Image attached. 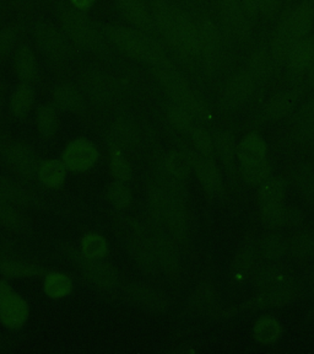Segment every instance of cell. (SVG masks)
<instances>
[{
    "mask_svg": "<svg viewBox=\"0 0 314 354\" xmlns=\"http://www.w3.org/2000/svg\"><path fill=\"white\" fill-rule=\"evenodd\" d=\"M104 32L118 48L133 58L160 69H175L160 42L154 36L137 28L118 25L104 26Z\"/></svg>",
    "mask_w": 314,
    "mask_h": 354,
    "instance_id": "cell-1",
    "label": "cell"
},
{
    "mask_svg": "<svg viewBox=\"0 0 314 354\" xmlns=\"http://www.w3.org/2000/svg\"><path fill=\"white\" fill-rule=\"evenodd\" d=\"M149 199L156 216L165 223L170 232L177 238H184L187 234V212L182 189L176 188L175 183H172V188H151Z\"/></svg>",
    "mask_w": 314,
    "mask_h": 354,
    "instance_id": "cell-2",
    "label": "cell"
},
{
    "mask_svg": "<svg viewBox=\"0 0 314 354\" xmlns=\"http://www.w3.org/2000/svg\"><path fill=\"white\" fill-rule=\"evenodd\" d=\"M61 24L66 37L79 46L95 52L106 50L104 36L92 26L83 11L66 9L61 12Z\"/></svg>",
    "mask_w": 314,
    "mask_h": 354,
    "instance_id": "cell-3",
    "label": "cell"
},
{
    "mask_svg": "<svg viewBox=\"0 0 314 354\" xmlns=\"http://www.w3.org/2000/svg\"><path fill=\"white\" fill-rule=\"evenodd\" d=\"M156 77L166 91L170 94L175 104L182 106L189 113L199 120L208 117V111L198 96L194 94L183 79L175 69H160L156 71Z\"/></svg>",
    "mask_w": 314,
    "mask_h": 354,
    "instance_id": "cell-4",
    "label": "cell"
},
{
    "mask_svg": "<svg viewBox=\"0 0 314 354\" xmlns=\"http://www.w3.org/2000/svg\"><path fill=\"white\" fill-rule=\"evenodd\" d=\"M33 37L44 55L55 62H64L72 53V47L64 31L53 24L39 21L33 26Z\"/></svg>",
    "mask_w": 314,
    "mask_h": 354,
    "instance_id": "cell-5",
    "label": "cell"
},
{
    "mask_svg": "<svg viewBox=\"0 0 314 354\" xmlns=\"http://www.w3.org/2000/svg\"><path fill=\"white\" fill-rule=\"evenodd\" d=\"M151 12L157 31L164 36L166 42L183 57L182 44L177 28L176 8L168 0H151Z\"/></svg>",
    "mask_w": 314,
    "mask_h": 354,
    "instance_id": "cell-6",
    "label": "cell"
},
{
    "mask_svg": "<svg viewBox=\"0 0 314 354\" xmlns=\"http://www.w3.org/2000/svg\"><path fill=\"white\" fill-rule=\"evenodd\" d=\"M77 256L75 262L79 270L94 287L102 290H113L118 287L119 276L115 267L101 260L86 259L81 252H77Z\"/></svg>",
    "mask_w": 314,
    "mask_h": 354,
    "instance_id": "cell-7",
    "label": "cell"
},
{
    "mask_svg": "<svg viewBox=\"0 0 314 354\" xmlns=\"http://www.w3.org/2000/svg\"><path fill=\"white\" fill-rule=\"evenodd\" d=\"M66 169L75 172L88 171L99 159L97 147L85 138H77L68 144L61 155Z\"/></svg>",
    "mask_w": 314,
    "mask_h": 354,
    "instance_id": "cell-8",
    "label": "cell"
},
{
    "mask_svg": "<svg viewBox=\"0 0 314 354\" xmlns=\"http://www.w3.org/2000/svg\"><path fill=\"white\" fill-rule=\"evenodd\" d=\"M298 294H300L298 286L293 282L286 281V282L276 284L275 287L271 288V289L262 290V293L248 300L244 304V308L247 310H252V311H257V310L284 306V305L293 303V300L297 298Z\"/></svg>",
    "mask_w": 314,
    "mask_h": 354,
    "instance_id": "cell-9",
    "label": "cell"
},
{
    "mask_svg": "<svg viewBox=\"0 0 314 354\" xmlns=\"http://www.w3.org/2000/svg\"><path fill=\"white\" fill-rule=\"evenodd\" d=\"M1 158L10 170L23 177L33 176L39 170L37 155L28 144H6L1 149Z\"/></svg>",
    "mask_w": 314,
    "mask_h": 354,
    "instance_id": "cell-10",
    "label": "cell"
},
{
    "mask_svg": "<svg viewBox=\"0 0 314 354\" xmlns=\"http://www.w3.org/2000/svg\"><path fill=\"white\" fill-rule=\"evenodd\" d=\"M202 55L210 73L217 72L220 64L221 39L219 30L213 22L204 19L199 25Z\"/></svg>",
    "mask_w": 314,
    "mask_h": 354,
    "instance_id": "cell-11",
    "label": "cell"
},
{
    "mask_svg": "<svg viewBox=\"0 0 314 354\" xmlns=\"http://www.w3.org/2000/svg\"><path fill=\"white\" fill-rule=\"evenodd\" d=\"M128 298L132 300L133 304L141 309L149 311L151 314H165L168 309V303L165 297L157 292L154 288L149 287L141 283H134L128 287Z\"/></svg>",
    "mask_w": 314,
    "mask_h": 354,
    "instance_id": "cell-12",
    "label": "cell"
},
{
    "mask_svg": "<svg viewBox=\"0 0 314 354\" xmlns=\"http://www.w3.org/2000/svg\"><path fill=\"white\" fill-rule=\"evenodd\" d=\"M30 316L28 301L19 294L12 293L0 303V324L9 330L25 326Z\"/></svg>",
    "mask_w": 314,
    "mask_h": 354,
    "instance_id": "cell-13",
    "label": "cell"
},
{
    "mask_svg": "<svg viewBox=\"0 0 314 354\" xmlns=\"http://www.w3.org/2000/svg\"><path fill=\"white\" fill-rule=\"evenodd\" d=\"M123 15L132 22L134 28L143 32L154 36L157 31L155 25L153 12L150 11L144 0H117Z\"/></svg>",
    "mask_w": 314,
    "mask_h": 354,
    "instance_id": "cell-14",
    "label": "cell"
},
{
    "mask_svg": "<svg viewBox=\"0 0 314 354\" xmlns=\"http://www.w3.org/2000/svg\"><path fill=\"white\" fill-rule=\"evenodd\" d=\"M0 199L17 207H25V208H32L39 205V196L30 188L12 178L1 176V175H0Z\"/></svg>",
    "mask_w": 314,
    "mask_h": 354,
    "instance_id": "cell-15",
    "label": "cell"
},
{
    "mask_svg": "<svg viewBox=\"0 0 314 354\" xmlns=\"http://www.w3.org/2000/svg\"><path fill=\"white\" fill-rule=\"evenodd\" d=\"M176 21L179 39L182 44L183 58L194 59L202 55V44H200V33L199 28L194 26L193 22L189 17L183 14L182 11L176 8Z\"/></svg>",
    "mask_w": 314,
    "mask_h": 354,
    "instance_id": "cell-16",
    "label": "cell"
},
{
    "mask_svg": "<svg viewBox=\"0 0 314 354\" xmlns=\"http://www.w3.org/2000/svg\"><path fill=\"white\" fill-rule=\"evenodd\" d=\"M39 272V266L19 257H12L9 251L4 250L0 259V273H3L4 276L11 278H28L37 276Z\"/></svg>",
    "mask_w": 314,
    "mask_h": 354,
    "instance_id": "cell-17",
    "label": "cell"
},
{
    "mask_svg": "<svg viewBox=\"0 0 314 354\" xmlns=\"http://www.w3.org/2000/svg\"><path fill=\"white\" fill-rule=\"evenodd\" d=\"M0 225L17 234H28L31 232V221L17 205L8 203L0 199Z\"/></svg>",
    "mask_w": 314,
    "mask_h": 354,
    "instance_id": "cell-18",
    "label": "cell"
},
{
    "mask_svg": "<svg viewBox=\"0 0 314 354\" xmlns=\"http://www.w3.org/2000/svg\"><path fill=\"white\" fill-rule=\"evenodd\" d=\"M190 306L199 314L216 315L220 308L217 305V293L214 286L208 282L199 284L190 299Z\"/></svg>",
    "mask_w": 314,
    "mask_h": 354,
    "instance_id": "cell-19",
    "label": "cell"
},
{
    "mask_svg": "<svg viewBox=\"0 0 314 354\" xmlns=\"http://www.w3.org/2000/svg\"><path fill=\"white\" fill-rule=\"evenodd\" d=\"M15 69L22 83L31 84L33 80L37 79L39 66H37V59L33 53L32 47L30 44H22L17 50Z\"/></svg>",
    "mask_w": 314,
    "mask_h": 354,
    "instance_id": "cell-20",
    "label": "cell"
},
{
    "mask_svg": "<svg viewBox=\"0 0 314 354\" xmlns=\"http://www.w3.org/2000/svg\"><path fill=\"white\" fill-rule=\"evenodd\" d=\"M192 161H193L194 170L197 172L200 181L204 185V187L211 194H217L221 189V178L215 164L208 158H200L193 153H192Z\"/></svg>",
    "mask_w": 314,
    "mask_h": 354,
    "instance_id": "cell-21",
    "label": "cell"
},
{
    "mask_svg": "<svg viewBox=\"0 0 314 354\" xmlns=\"http://www.w3.org/2000/svg\"><path fill=\"white\" fill-rule=\"evenodd\" d=\"M37 175H39V181L43 183L46 187H61L66 181V164L63 160H57V159L42 161L39 165Z\"/></svg>",
    "mask_w": 314,
    "mask_h": 354,
    "instance_id": "cell-22",
    "label": "cell"
},
{
    "mask_svg": "<svg viewBox=\"0 0 314 354\" xmlns=\"http://www.w3.org/2000/svg\"><path fill=\"white\" fill-rule=\"evenodd\" d=\"M43 292L48 298H66L72 292V281L63 272H48L43 279Z\"/></svg>",
    "mask_w": 314,
    "mask_h": 354,
    "instance_id": "cell-23",
    "label": "cell"
},
{
    "mask_svg": "<svg viewBox=\"0 0 314 354\" xmlns=\"http://www.w3.org/2000/svg\"><path fill=\"white\" fill-rule=\"evenodd\" d=\"M253 75L251 72L238 73L236 77L232 79L231 84L227 90V100L231 105H239L243 101L248 99L254 88Z\"/></svg>",
    "mask_w": 314,
    "mask_h": 354,
    "instance_id": "cell-24",
    "label": "cell"
},
{
    "mask_svg": "<svg viewBox=\"0 0 314 354\" xmlns=\"http://www.w3.org/2000/svg\"><path fill=\"white\" fill-rule=\"evenodd\" d=\"M35 104V90L30 83H21L11 95L10 109L14 116L23 118L28 116Z\"/></svg>",
    "mask_w": 314,
    "mask_h": 354,
    "instance_id": "cell-25",
    "label": "cell"
},
{
    "mask_svg": "<svg viewBox=\"0 0 314 354\" xmlns=\"http://www.w3.org/2000/svg\"><path fill=\"white\" fill-rule=\"evenodd\" d=\"M85 86L88 94L99 101H108L116 96L115 85L102 73H90L85 77Z\"/></svg>",
    "mask_w": 314,
    "mask_h": 354,
    "instance_id": "cell-26",
    "label": "cell"
},
{
    "mask_svg": "<svg viewBox=\"0 0 314 354\" xmlns=\"http://www.w3.org/2000/svg\"><path fill=\"white\" fill-rule=\"evenodd\" d=\"M257 256V246L252 241H246L238 249L232 262V276L236 279H242L253 268Z\"/></svg>",
    "mask_w": 314,
    "mask_h": 354,
    "instance_id": "cell-27",
    "label": "cell"
},
{
    "mask_svg": "<svg viewBox=\"0 0 314 354\" xmlns=\"http://www.w3.org/2000/svg\"><path fill=\"white\" fill-rule=\"evenodd\" d=\"M238 158L242 164H252L264 160L266 147L264 140L257 134H251L243 139L237 150Z\"/></svg>",
    "mask_w": 314,
    "mask_h": 354,
    "instance_id": "cell-28",
    "label": "cell"
},
{
    "mask_svg": "<svg viewBox=\"0 0 314 354\" xmlns=\"http://www.w3.org/2000/svg\"><path fill=\"white\" fill-rule=\"evenodd\" d=\"M53 100L58 109L68 112H75L83 106V97L77 88L69 84H61L53 91Z\"/></svg>",
    "mask_w": 314,
    "mask_h": 354,
    "instance_id": "cell-29",
    "label": "cell"
},
{
    "mask_svg": "<svg viewBox=\"0 0 314 354\" xmlns=\"http://www.w3.org/2000/svg\"><path fill=\"white\" fill-rule=\"evenodd\" d=\"M166 170L178 180H184L190 175L193 169V161L192 154L184 153V151H173L166 158Z\"/></svg>",
    "mask_w": 314,
    "mask_h": 354,
    "instance_id": "cell-30",
    "label": "cell"
},
{
    "mask_svg": "<svg viewBox=\"0 0 314 354\" xmlns=\"http://www.w3.org/2000/svg\"><path fill=\"white\" fill-rule=\"evenodd\" d=\"M258 250L259 254L264 257V260L268 262H277L282 260L288 251V243L280 235L271 234L260 241Z\"/></svg>",
    "mask_w": 314,
    "mask_h": 354,
    "instance_id": "cell-31",
    "label": "cell"
},
{
    "mask_svg": "<svg viewBox=\"0 0 314 354\" xmlns=\"http://www.w3.org/2000/svg\"><path fill=\"white\" fill-rule=\"evenodd\" d=\"M298 95H300L298 91H287V93L277 95L276 97L271 100V102L265 107L264 116L266 117V120L274 121V120H279L282 116H285L296 104Z\"/></svg>",
    "mask_w": 314,
    "mask_h": 354,
    "instance_id": "cell-32",
    "label": "cell"
},
{
    "mask_svg": "<svg viewBox=\"0 0 314 354\" xmlns=\"http://www.w3.org/2000/svg\"><path fill=\"white\" fill-rule=\"evenodd\" d=\"M288 252L297 261H308L314 256L313 232L296 234L288 243Z\"/></svg>",
    "mask_w": 314,
    "mask_h": 354,
    "instance_id": "cell-33",
    "label": "cell"
},
{
    "mask_svg": "<svg viewBox=\"0 0 314 354\" xmlns=\"http://www.w3.org/2000/svg\"><path fill=\"white\" fill-rule=\"evenodd\" d=\"M108 243L97 232H88L81 239V254L86 259L102 260L108 254Z\"/></svg>",
    "mask_w": 314,
    "mask_h": 354,
    "instance_id": "cell-34",
    "label": "cell"
},
{
    "mask_svg": "<svg viewBox=\"0 0 314 354\" xmlns=\"http://www.w3.org/2000/svg\"><path fill=\"white\" fill-rule=\"evenodd\" d=\"M282 272L274 262H269L268 265L258 267L252 277L254 287L260 290H266L275 287L276 284L282 283Z\"/></svg>",
    "mask_w": 314,
    "mask_h": 354,
    "instance_id": "cell-35",
    "label": "cell"
},
{
    "mask_svg": "<svg viewBox=\"0 0 314 354\" xmlns=\"http://www.w3.org/2000/svg\"><path fill=\"white\" fill-rule=\"evenodd\" d=\"M37 127L42 138H55L59 131V118L57 111L50 106H42L37 112Z\"/></svg>",
    "mask_w": 314,
    "mask_h": 354,
    "instance_id": "cell-36",
    "label": "cell"
},
{
    "mask_svg": "<svg viewBox=\"0 0 314 354\" xmlns=\"http://www.w3.org/2000/svg\"><path fill=\"white\" fill-rule=\"evenodd\" d=\"M282 335L280 324L273 317H264L254 326V338L262 344L276 342Z\"/></svg>",
    "mask_w": 314,
    "mask_h": 354,
    "instance_id": "cell-37",
    "label": "cell"
},
{
    "mask_svg": "<svg viewBox=\"0 0 314 354\" xmlns=\"http://www.w3.org/2000/svg\"><path fill=\"white\" fill-rule=\"evenodd\" d=\"M290 53V64L295 71H302L314 57L313 44L308 39H301L293 44Z\"/></svg>",
    "mask_w": 314,
    "mask_h": 354,
    "instance_id": "cell-38",
    "label": "cell"
},
{
    "mask_svg": "<svg viewBox=\"0 0 314 354\" xmlns=\"http://www.w3.org/2000/svg\"><path fill=\"white\" fill-rule=\"evenodd\" d=\"M110 172L116 177L118 181L127 183L132 178V166L127 160V158L121 153V148L115 147L110 153Z\"/></svg>",
    "mask_w": 314,
    "mask_h": 354,
    "instance_id": "cell-39",
    "label": "cell"
},
{
    "mask_svg": "<svg viewBox=\"0 0 314 354\" xmlns=\"http://www.w3.org/2000/svg\"><path fill=\"white\" fill-rule=\"evenodd\" d=\"M284 197V185L279 178H271L260 188L259 198L262 205L282 203Z\"/></svg>",
    "mask_w": 314,
    "mask_h": 354,
    "instance_id": "cell-40",
    "label": "cell"
},
{
    "mask_svg": "<svg viewBox=\"0 0 314 354\" xmlns=\"http://www.w3.org/2000/svg\"><path fill=\"white\" fill-rule=\"evenodd\" d=\"M168 118L172 124L183 133H192L193 131V121H192V115L189 111L186 110L178 104L171 105L168 107Z\"/></svg>",
    "mask_w": 314,
    "mask_h": 354,
    "instance_id": "cell-41",
    "label": "cell"
},
{
    "mask_svg": "<svg viewBox=\"0 0 314 354\" xmlns=\"http://www.w3.org/2000/svg\"><path fill=\"white\" fill-rule=\"evenodd\" d=\"M107 198L110 203L118 208H124L132 202V192L121 181H116L108 185L107 187Z\"/></svg>",
    "mask_w": 314,
    "mask_h": 354,
    "instance_id": "cell-42",
    "label": "cell"
},
{
    "mask_svg": "<svg viewBox=\"0 0 314 354\" xmlns=\"http://www.w3.org/2000/svg\"><path fill=\"white\" fill-rule=\"evenodd\" d=\"M242 170L243 176L246 177L247 181L251 183H259L268 178L271 167L264 159V160L257 161L252 164H243Z\"/></svg>",
    "mask_w": 314,
    "mask_h": 354,
    "instance_id": "cell-43",
    "label": "cell"
},
{
    "mask_svg": "<svg viewBox=\"0 0 314 354\" xmlns=\"http://www.w3.org/2000/svg\"><path fill=\"white\" fill-rule=\"evenodd\" d=\"M271 72V61L266 50L260 48L254 53L251 59V74L255 80H263Z\"/></svg>",
    "mask_w": 314,
    "mask_h": 354,
    "instance_id": "cell-44",
    "label": "cell"
},
{
    "mask_svg": "<svg viewBox=\"0 0 314 354\" xmlns=\"http://www.w3.org/2000/svg\"><path fill=\"white\" fill-rule=\"evenodd\" d=\"M284 207L282 203L262 205V221L265 227L271 229L282 227L284 224Z\"/></svg>",
    "mask_w": 314,
    "mask_h": 354,
    "instance_id": "cell-45",
    "label": "cell"
},
{
    "mask_svg": "<svg viewBox=\"0 0 314 354\" xmlns=\"http://www.w3.org/2000/svg\"><path fill=\"white\" fill-rule=\"evenodd\" d=\"M216 148L225 164H232L235 159V143L231 136L226 132L216 134Z\"/></svg>",
    "mask_w": 314,
    "mask_h": 354,
    "instance_id": "cell-46",
    "label": "cell"
},
{
    "mask_svg": "<svg viewBox=\"0 0 314 354\" xmlns=\"http://www.w3.org/2000/svg\"><path fill=\"white\" fill-rule=\"evenodd\" d=\"M192 137L199 153L204 156H210L213 153V142L208 132L203 128H194L192 131Z\"/></svg>",
    "mask_w": 314,
    "mask_h": 354,
    "instance_id": "cell-47",
    "label": "cell"
},
{
    "mask_svg": "<svg viewBox=\"0 0 314 354\" xmlns=\"http://www.w3.org/2000/svg\"><path fill=\"white\" fill-rule=\"evenodd\" d=\"M19 37V31L15 26L0 30V58L12 50V47L17 44Z\"/></svg>",
    "mask_w": 314,
    "mask_h": 354,
    "instance_id": "cell-48",
    "label": "cell"
},
{
    "mask_svg": "<svg viewBox=\"0 0 314 354\" xmlns=\"http://www.w3.org/2000/svg\"><path fill=\"white\" fill-rule=\"evenodd\" d=\"M301 213L297 209H293V208H285L284 209V224L282 225H286L288 227H297L301 224Z\"/></svg>",
    "mask_w": 314,
    "mask_h": 354,
    "instance_id": "cell-49",
    "label": "cell"
},
{
    "mask_svg": "<svg viewBox=\"0 0 314 354\" xmlns=\"http://www.w3.org/2000/svg\"><path fill=\"white\" fill-rule=\"evenodd\" d=\"M279 6V0H259V10L265 14H271Z\"/></svg>",
    "mask_w": 314,
    "mask_h": 354,
    "instance_id": "cell-50",
    "label": "cell"
},
{
    "mask_svg": "<svg viewBox=\"0 0 314 354\" xmlns=\"http://www.w3.org/2000/svg\"><path fill=\"white\" fill-rule=\"evenodd\" d=\"M72 8L77 11H86L94 6L96 0H69Z\"/></svg>",
    "mask_w": 314,
    "mask_h": 354,
    "instance_id": "cell-51",
    "label": "cell"
},
{
    "mask_svg": "<svg viewBox=\"0 0 314 354\" xmlns=\"http://www.w3.org/2000/svg\"><path fill=\"white\" fill-rule=\"evenodd\" d=\"M243 6L249 14H257L259 10V0H242Z\"/></svg>",
    "mask_w": 314,
    "mask_h": 354,
    "instance_id": "cell-52",
    "label": "cell"
},
{
    "mask_svg": "<svg viewBox=\"0 0 314 354\" xmlns=\"http://www.w3.org/2000/svg\"><path fill=\"white\" fill-rule=\"evenodd\" d=\"M11 293H12V289L10 284L6 281H0V303L8 298Z\"/></svg>",
    "mask_w": 314,
    "mask_h": 354,
    "instance_id": "cell-53",
    "label": "cell"
},
{
    "mask_svg": "<svg viewBox=\"0 0 314 354\" xmlns=\"http://www.w3.org/2000/svg\"><path fill=\"white\" fill-rule=\"evenodd\" d=\"M309 278H311V283H312V286L314 287V266L312 267V271H311V274H309Z\"/></svg>",
    "mask_w": 314,
    "mask_h": 354,
    "instance_id": "cell-54",
    "label": "cell"
},
{
    "mask_svg": "<svg viewBox=\"0 0 314 354\" xmlns=\"http://www.w3.org/2000/svg\"><path fill=\"white\" fill-rule=\"evenodd\" d=\"M6 344V341L3 337H0V349L3 348Z\"/></svg>",
    "mask_w": 314,
    "mask_h": 354,
    "instance_id": "cell-55",
    "label": "cell"
},
{
    "mask_svg": "<svg viewBox=\"0 0 314 354\" xmlns=\"http://www.w3.org/2000/svg\"><path fill=\"white\" fill-rule=\"evenodd\" d=\"M0 107H1V90H0Z\"/></svg>",
    "mask_w": 314,
    "mask_h": 354,
    "instance_id": "cell-56",
    "label": "cell"
},
{
    "mask_svg": "<svg viewBox=\"0 0 314 354\" xmlns=\"http://www.w3.org/2000/svg\"><path fill=\"white\" fill-rule=\"evenodd\" d=\"M313 235H314V232H313Z\"/></svg>",
    "mask_w": 314,
    "mask_h": 354,
    "instance_id": "cell-57",
    "label": "cell"
}]
</instances>
